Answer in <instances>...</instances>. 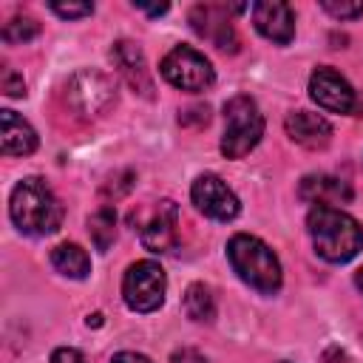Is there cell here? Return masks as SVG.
<instances>
[{"mask_svg": "<svg viewBox=\"0 0 363 363\" xmlns=\"http://www.w3.org/2000/svg\"><path fill=\"white\" fill-rule=\"evenodd\" d=\"M48 9L65 20H77V17H88L94 14V3H48Z\"/></svg>", "mask_w": 363, "mask_h": 363, "instance_id": "obj_22", "label": "cell"}, {"mask_svg": "<svg viewBox=\"0 0 363 363\" xmlns=\"http://www.w3.org/2000/svg\"><path fill=\"white\" fill-rule=\"evenodd\" d=\"M37 34H40V23H37L34 17H28V14H17V17H11V20L3 26V40H6L9 45L28 43V40H34Z\"/></svg>", "mask_w": 363, "mask_h": 363, "instance_id": "obj_20", "label": "cell"}, {"mask_svg": "<svg viewBox=\"0 0 363 363\" xmlns=\"http://www.w3.org/2000/svg\"><path fill=\"white\" fill-rule=\"evenodd\" d=\"M162 77L179 88V91H187V94H199V91H207L213 82H216V71L210 65V60L204 54H199L196 48L190 45H176L164 54L162 65H159Z\"/></svg>", "mask_w": 363, "mask_h": 363, "instance_id": "obj_6", "label": "cell"}, {"mask_svg": "<svg viewBox=\"0 0 363 363\" xmlns=\"http://www.w3.org/2000/svg\"><path fill=\"white\" fill-rule=\"evenodd\" d=\"M320 9L332 14L335 20H357L363 14V3H337V0H320Z\"/></svg>", "mask_w": 363, "mask_h": 363, "instance_id": "obj_21", "label": "cell"}, {"mask_svg": "<svg viewBox=\"0 0 363 363\" xmlns=\"http://www.w3.org/2000/svg\"><path fill=\"white\" fill-rule=\"evenodd\" d=\"M301 199L303 201H312V204H349L352 201V187L343 182V179H335V176H306L301 182Z\"/></svg>", "mask_w": 363, "mask_h": 363, "instance_id": "obj_15", "label": "cell"}, {"mask_svg": "<svg viewBox=\"0 0 363 363\" xmlns=\"http://www.w3.org/2000/svg\"><path fill=\"white\" fill-rule=\"evenodd\" d=\"M164 289H167V278L156 261H136L128 267L122 278V298L128 309L142 312V315L164 303Z\"/></svg>", "mask_w": 363, "mask_h": 363, "instance_id": "obj_7", "label": "cell"}, {"mask_svg": "<svg viewBox=\"0 0 363 363\" xmlns=\"http://www.w3.org/2000/svg\"><path fill=\"white\" fill-rule=\"evenodd\" d=\"M9 216L26 235H51L62 224V204L40 176H26L14 184L9 199Z\"/></svg>", "mask_w": 363, "mask_h": 363, "instance_id": "obj_2", "label": "cell"}, {"mask_svg": "<svg viewBox=\"0 0 363 363\" xmlns=\"http://www.w3.org/2000/svg\"><path fill=\"white\" fill-rule=\"evenodd\" d=\"M261 136H264V116H261L255 99H250L244 94L227 99L221 153L227 159H241L261 142Z\"/></svg>", "mask_w": 363, "mask_h": 363, "instance_id": "obj_4", "label": "cell"}, {"mask_svg": "<svg viewBox=\"0 0 363 363\" xmlns=\"http://www.w3.org/2000/svg\"><path fill=\"white\" fill-rule=\"evenodd\" d=\"M133 9H139V11H145V14H150V17H159V14H164L170 6L167 3H159V6H147V3H133Z\"/></svg>", "mask_w": 363, "mask_h": 363, "instance_id": "obj_29", "label": "cell"}, {"mask_svg": "<svg viewBox=\"0 0 363 363\" xmlns=\"http://www.w3.org/2000/svg\"><path fill=\"white\" fill-rule=\"evenodd\" d=\"M190 199L199 213H204L207 218H216V221H233L241 213L238 196L216 173H201L190 187Z\"/></svg>", "mask_w": 363, "mask_h": 363, "instance_id": "obj_10", "label": "cell"}, {"mask_svg": "<svg viewBox=\"0 0 363 363\" xmlns=\"http://www.w3.org/2000/svg\"><path fill=\"white\" fill-rule=\"evenodd\" d=\"M179 122H182V125H196V128H201V125L210 122V108H207V105L184 108V111L179 113Z\"/></svg>", "mask_w": 363, "mask_h": 363, "instance_id": "obj_24", "label": "cell"}, {"mask_svg": "<svg viewBox=\"0 0 363 363\" xmlns=\"http://www.w3.org/2000/svg\"><path fill=\"white\" fill-rule=\"evenodd\" d=\"M309 96L323 108V111H332V113H357V94L354 88L329 65H320L312 71L309 77Z\"/></svg>", "mask_w": 363, "mask_h": 363, "instance_id": "obj_11", "label": "cell"}, {"mask_svg": "<svg viewBox=\"0 0 363 363\" xmlns=\"http://www.w3.org/2000/svg\"><path fill=\"white\" fill-rule=\"evenodd\" d=\"M91 323L99 326V323H102V315H99V312H96V315H88V326H91Z\"/></svg>", "mask_w": 363, "mask_h": 363, "instance_id": "obj_31", "label": "cell"}, {"mask_svg": "<svg viewBox=\"0 0 363 363\" xmlns=\"http://www.w3.org/2000/svg\"><path fill=\"white\" fill-rule=\"evenodd\" d=\"M51 363H85V360H82V354H79L77 349H71V346H60V349H54Z\"/></svg>", "mask_w": 363, "mask_h": 363, "instance_id": "obj_27", "label": "cell"}, {"mask_svg": "<svg viewBox=\"0 0 363 363\" xmlns=\"http://www.w3.org/2000/svg\"><path fill=\"white\" fill-rule=\"evenodd\" d=\"M354 284H357V289L363 292V267H360V269L354 272Z\"/></svg>", "mask_w": 363, "mask_h": 363, "instance_id": "obj_30", "label": "cell"}, {"mask_svg": "<svg viewBox=\"0 0 363 363\" xmlns=\"http://www.w3.org/2000/svg\"><path fill=\"white\" fill-rule=\"evenodd\" d=\"M65 102L79 119H96L116 102V85L96 68L77 71L65 85Z\"/></svg>", "mask_w": 363, "mask_h": 363, "instance_id": "obj_5", "label": "cell"}, {"mask_svg": "<svg viewBox=\"0 0 363 363\" xmlns=\"http://www.w3.org/2000/svg\"><path fill=\"white\" fill-rule=\"evenodd\" d=\"M252 23H255L261 37H267V40H272L278 45H286L295 37V14L281 0H261V3H255L252 6Z\"/></svg>", "mask_w": 363, "mask_h": 363, "instance_id": "obj_13", "label": "cell"}, {"mask_svg": "<svg viewBox=\"0 0 363 363\" xmlns=\"http://www.w3.org/2000/svg\"><path fill=\"white\" fill-rule=\"evenodd\" d=\"M111 363H150V357H145L139 352H119L111 357Z\"/></svg>", "mask_w": 363, "mask_h": 363, "instance_id": "obj_28", "label": "cell"}, {"mask_svg": "<svg viewBox=\"0 0 363 363\" xmlns=\"http://www.w3.org/2000/svg\"><path fill=\"white\" fill-rule=\"evenodd\" d=\"M170 363H207V357H204L201 352L184 346V349H176V352L170 354Z\"/></svg>", "mask_w": 363, "mask_h": 363, "instance_id": "obj_26", "label": "cell"}, {"mask_svg": "<svg viewBox=\"0 0 363 363\" xmlns=\"http://www.w3.org/2000/svg\"><path fill=\"white\" fill-rule=\"evenodd\" d=\"M247 6H227V3H199L190 9V28L207 40L210 45H216L218 51H238V34L233 26L235 11H244Z\"/></svg>", "mask_w": 363, "mask_h": 363, "instance_id": "obj_8", "label": "cell"}, {"mask_svg": "<svg viewBox=\"0 0 363 363\" xmlns=\"http://www.w3.org/2000/svg\"><path fill=\"white\" fill-rule=\"evenodd\" d=\"M130 187H133V173H130V170H125L122 176L111 179V184H105V193H108V196H113V199H119V196H125Z\"/></svg>", "mask_w": 363, "mask_h": 363, "instance_id": "obj_25", "label": "cell"}, {"mask_svg": "<svg viewBox=\"0 0 363 363\" xmlns=\"http://www.w3.org/2000/svg\"><path fill=\"white\" fill-rule=\"evenodd\" d=\"M284 128H286V136L306 150H320L332 139V125L320 113H312V111H292Z\"/></svg>", "mask_w": 363, "mask_h": 363, "instance_id": "obj_14", "label": "cell"}, {"mask_svg": "<svg viewBox=\"0 0 363 363\" xmlns=\"http://www.w3.org/2000/svg\"><path fill=\"white\" fill-rule=\"evenodd\" d=\"M88 235L94 241L96 250H111V244L116 241V210L113 207H99L91 218H88Z\"/></svg>", "mask_w": 363, "mask_h": 363, "instance_id": "obj_19", "label": "cell"}, {"mask_svg": "<svg viewBox=\"0 0 363 363\" xmlns=\"http://www.w3.org/2000/svg\"><path fill=\"white\" fill-rule=\"evenodd\" d=\"M184 315L196 323H210L216 318V295L204 284H190L184 289Z\"/></svg>", "mask_w": 363, "mask_h": 363, "instance_id": "obj_18", "label": "cell"}, {"mask_svg": "<svg viewBox=\"0 0 363 363\" xmlns=\"http://www.w3.org/2000/svg\"><path fill=\"white\" fill-rule=\"evenodd\" d=\"M0 85H3V94L6 96H26V82H23V77L14 68H3Z\"/></svg>", "mask_w": 363, "mask_h": 363, "instance_id": "obj_23", "label": "cell"}, {"mask_svg": "<svg viewBox=\"0 0 363 363\" xmlns=\"http://www.w3.org/2000/svg\"><path fill=\"white\" fill-rule=\"evenodd\" d=\"M111 62L116 65L122 79L133 88V94H139L145 99H153V77H150L145 51L133 40H116L113 48H111Z\"/></svg>", "mask_w": 363, "mask_h": 363, "instance_id": "obj_12", "label": "cell"}, {"mask_svg": "<svg viewBox=\"0 0 363 363\" xmlns=\"http://www.w3.org/2000/svg\"><path fill=\"white\" fill-rule=\"evenodd\" d=\"M133 230H139V238L145 250L150 252H170L179 238V207L170 199L156 201L150 210H142L139 218L133 216Z\"/></svg>", "mask_w": 363, "mask_h": 363, "instance_id": "obj_9", "label": "cell"}, {"mask_svg": "<svg viewBox=\"0 0 363 363\" xmlns=\"http://www.w3.org/2000/svg\"><path fill=\"white\" fill-rule=\"evenodd\" d=\"M51 267L60 272V275H65V278H74V281H82V278H88V272H91V258H88V252L79 247V244H57L54 250H51Z\"/></svg>", "mask_w": 363, "mask_h": 363, "instance_id": "obj_17", "label": "cell"}, {"mask_svg": "<svg viewBox=\"0 0 363 363\" xmlns=\"http://www.w3.org/2000/svg\"><path fill=\"white\" fill-rule=\"evenodd\" d=\"M0 125H3V156H28L37 150V133L23 116H17L14 111H0Z\"/></svg>", "mask_w": 363, "mask_h": 363, "instance_id": "obj_16", "label": "cell"}, {"mask_svg": "<svg viewBox=\"0 0 363 363\" xmlns=\"http://www.w3.org/2000/svg\"><path fill=\"white\" fill-rule=\"evenodd\" d=\"M315 252L329 264H346L363 250V227L340 207L315 204L306 216Z\"/></svg>", "mask_w": 363, "mask_h": 363, "instance_id": "obj_1", "label": "cell"}, {"mask_svg": "<svg viewBox=\"0 0 363 363\" xmlns=\"http://www.w3.org/2000/svg\"><path fill=\"white\" fill-rule=\"evenodd\" d=\"M227 261L233 267V272L247 284L252 286L255 292L261 295H275L281 289V264H278V255L255 235L250 233H235L230 241H227Z\"/></svg>", "mask_w": 363, "mask_h": 363, "instance_id": "obj_3", "label": "cell"}]
</instances>
